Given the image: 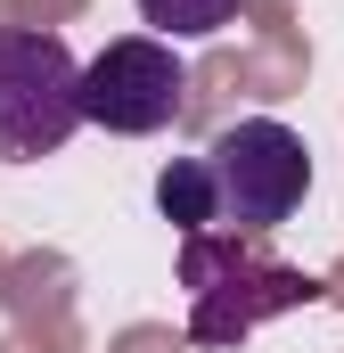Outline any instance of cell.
I'll list each match as a JSON object with an SVG mask.
<instances>
[{"label": "cell", "instance_id": "cell-3", "mask_svg": "<svg viewBox=\"0 0 344 353\" xmlns=\"http://www.w3.org/2000/svg\"><path fill=\"white\" fill-rule=\"evenodd\" d=\"M180 90H189L180 50L156 33H123L83 66V123L115 132V140H148L180 115Z\"/></svg>", "mask_w": 344, "mask_h": 353}, {"label": "cell", "instance_id": "cell-5", "mask_svg": "<svg viewBox=\"0 0 344 353\" xmlns=\"http://www.w3.org/2000/svg\"><path fill=\"white\" fill-rule=\"evenodd\" d=\"M238 17V0H140V25L156 33V41H205V33H222Z\"/></svg>", "mask_w": 344, "mask_h": 353}, {"label": "cell", "instance_id": "cell-4", "mask_svg": "<svg viewBox=\"0 0 344 353\" xmlns=\"http://www.w3.org/2000/svg\"><path fill=\"white\" fill-rule=\"evenodd\" d=\"M180 279H189V296H238V312H230V337H246L262 312H287V304H312L320 288L303 279V271L287 263H238V239L222 247L213 230H197L189 247H180Z\"/></svg>", "mask_w": 344, "mask_h": 353}, {"label": "cell", "instance_id": "cell-2", "mask_svg": "<svg viewBox=\"0 0 344 353\" xmlns=\"http://www.w3.org/2000/svg\"><path fill=\"white\" fill-rule=\"evenodd\" d=\"M83 132V66L41 25H0V165L58 157Z\"/></svg>", "mask_w": 344, "mask_h": 353}, {"label": "cell", "instance_id": "cell-6", "mask_svg": "<svg viewBox=\"0 0 344 353\" xmlns=\"http://www.w3.org/2000/svg\"><path fill=\"white\" fill-rule=\"evenodd\" d=\"M156 205H164V222H180L189 239H197V230H213V197H205V165H197V157H172L164 173H156Z\"/></svg>", "mask_w": 344, "mask_h": 353}, {"label": "cell", "instance_id": "cell-1", "mask_svg": "<svg viewBox=\"0 0 344 353\" xmlns=\"http://www.w3.org/2000/svg\"><path fill=\"white\" fill-rule=\"evenodd\" d=\"M205 197H213V230L230 239H255V230H279L303 189H312V148L295 123L279 115H238L205 140Z\"/></svg>", "mask_w": 344, "mask_h": 353}]
</instances>
